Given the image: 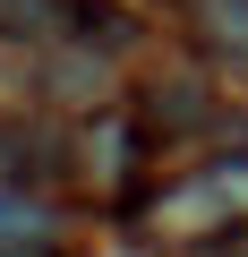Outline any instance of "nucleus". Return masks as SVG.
<instances>
[{"label":"nucleus","instance_id":"4","mask_svg":"<svg viewBox=\"0 0 248 257\" xmlns=\"http://www.w3.org/2000/svg\"><path fill=\"white\" fill-rule=\"evenodd\" d=\"M197 26H205L231 60H248V0H197Z\"/></svg>","mask_w":248,"mask_h":257},{"label":"nucleus","instance_id":"3","mask_svg":"<svg viewBox=\"0 0 248 257\" xmlns=\"http://www.w3.org/2000/svg\"><path fill=\"white\" fill-rule=\"evenodd\" d=\"M146 103H154V111H146L154 128H205V86H188V77H163Z\"/></svg>","mask_w":248,"mask_h":257},{"label":"nucleus","instance_id":"1","mask_svg":"<svg viewBox=\"0 0 248 257\" xmlns=\"http://www.w3.org/2000/svg\"><path fill=\"white\" fill-rule=\"evenodd\" d=\"M180 214H197V223H214V214H248V163L231 155V163H214L205 180H188V189H180Z\"/></svg>","mask_w":248,"mask_h":257},{"label":"nucleus","instance_id":"2","mask_svg":"<svg viewBox=\"0 0 248 257\" xmlns=\"http://www.w3.org/2000/svg\"><path fill=\"white\" fill-rule=\"evenodd\" d=\"M0 35L9 43H60V35H77V0H0Z\"/></svg>","mask_w":248,"mask_h":257},{"label":"nucleus","instance_id":"5","mask_svg":"<svg viewBox=\"0 0 248 257\" xmlns=\"http://www.w3.org/2000/svg\"><path fill=\"white\" fill-rule=\"evenodd\" d=\"M188 257H248V231H214V240H197Z\"/></svg>","mask_w":248,"mask_h":257}]
</instances>
